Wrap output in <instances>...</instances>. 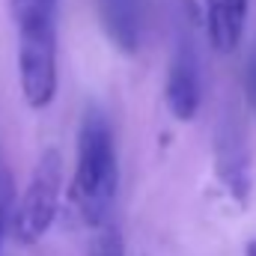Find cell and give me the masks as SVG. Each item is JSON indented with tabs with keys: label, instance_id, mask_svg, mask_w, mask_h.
<instances>
[{
	"label": "cell",
	"instance_id": "cell-1",
	"mask_svg": "<svg viewBox=\"0 0 256 256\" xmlns=\"http://www.w3.org/2000/svg\"><path fill=\"white\" fill-rule=\"evenodd\" d=\"M120 188V164L114 146V128L96 108L86 110L78 131V164L72 179V206L86 226L110 220V208Z\"/></svg>",
	"mask_w": 256,
	"mask_h": 256
},
{
	"label": "cell",
	"instance_id": "cell-2",
	"mask_svg": "<svg viewBox=\"0 0 256 256\" xmlns=\"http://www.w3.org/2000/svg\"><path fill=\"white\" fill-rule=\"evenodd\" d=\"M60 179H63V167H60V152L57 149H45L30 185L21 196L12 224V232L21 244H36L42 242V236L51 230L54 218H57V206H60Z\"/></svg>",
	"mask_w": 256,
	"mask_h": 256
},
{
	"label": "cell",
	"instance_id": "cell-3",
	"mask_svg": "<svg viewBox=\"0 0 256 256\" xmlns=\"http://www.w3.org/2000/svg\"><path fill=\"white\" fill-rule=\"evenodd\" d=\"M194 21H196L194 3L185 0V18L179 24L176 51H173L170 74H167V108L179 122H191L202 102V68H200V54H196Z\"/></svg>",
	"mask_w": 256,
	"mask_h": 256
},
{
	"label": "cell",
	"instance_id": "cell-4",
	"mask_svg": "<svg viewBox=\"0 0 256 256\" xmlns=\"http://www.w3.org/2000/svg\"><path fill=\"white\" fill-rule=\"evenodd\" d=\"M214 173H218V182L226 188V194L238 206H248V200H250V155H248L242 116L236 110L220 114L218 128H214Z\"/></svg>",
	"mask_w": 256,
	"mask_h": 256
},
{
	"label": "cell",
	"instance_id": "cell-5",
	"mask_svg": "<svg viewBox=\"0 0 256 256\" xmlns=\"http://www.w3.org/2000/svg\"><path fill=\"white\" fill-rule=\"evenodd\" d=\"M18 27V63L39 66L57 60L54 15L57 0H9Z\"/></svg>",
	"mask_w": 256,
	"mask_h": 256
},
{
	"label": "cell",
	"instance_id": "cell-6",
	"mask_svg": "<svg viewBox=\"0 0 256 256\" xmlns=\"http://www.w3.org/2000/svg\"><path fill=\"white\" fill-rule=\"evenodd\" d=\"M98 12L108 39L122 54H134L143 30V0H98Z\"/></svg>",
	"mask_w": 256,
	"mask_h": 256
},
{
	"label": "cell",
	"instance_id": "cell-7",
	"mask_svg": "<svg viewBox=\"0 0 256 256\" xmlns=\"http://www.w3.org/2000/svg\"><path fill=\"white\" fill-rule=\"evenodd\" d=\"M248 21V0H206V30L214 51L230 54L238 48Z\"/></svg>",
	"mask_w": 256,
	"mask_h": 256
},
{
	"label": "cell",
	"instance_id": "cell-8",
	"mask_svg": "<svg viewBox=\"0 0 256 256\" xmlns=\"http://www.w3.org/2000/svg\"><path fill=\"white\" fill-rule=\"evenodd\" d=\"M90 256H126V244L116 224L104 220L96 226V236L90 242Z\"/></svg>",
	"mask_w": 256,
	"mask_h": 256
},
{
	"label": "cell",
	"instance_id": "cell-9",
	"mask_svg": "<svg viewBox=\"0 0 256 256\" xmlns=\"http://www.w3.org/2000/svg\"><path fill=\"white\" fill-rule=\"evenodd\" d=\"M12 202H15L12 173H9V167H6V158H3V152H0V254H3V242H6V232H9Z\"/></svg>",
	"mask_w": 256,
	"mask_h": 256
},
{
	"label": "cell",
	"instance_id": "cell-10",
	"mask_svg": "<svg viewBox=\"0 0 256 256\" xmlns=\"http://www.w3.org/2000/svg\"><path fill=\"white\" fill-rule=\"evenodd\" d=\"M244 84H248V96H250V104L256 110V45L250 48V57L244 66Z\"/></svg>",
	"mask_w": 256,
	"mask_h": 256
},
{
	"label": "cell",
	"instance_id": "cell-11",
	"mask_svg": "<svg viewBox=\"0 0 256 256\" xmlns=\"http://www.w3.org/2000/svg\"><path fill=\"white\" fill-rule=\"evenodd\" d=\"M244 256H256V238H254V242H248V244H244Z\"/></svg>",
	"mask_w": 256,
	"mask_h": 256
}]
</instances>
